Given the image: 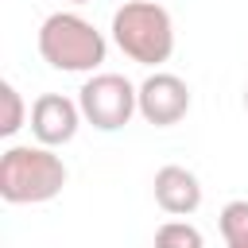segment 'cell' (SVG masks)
Returning a JSON list of instances; mask_svg holds the SVG:
<instances>
[{"instance_id":"obj_10","label":"cell","mask_w":248,"mask_h":248,"mask_svg":"<svg viewBox=\"0 0 248 248\" xmlns=\"http://www.w3.org/2000/svg\"><path fill=\"white\" fill-rule=\"evenodd\" d=\"M0 101H4V116H0V136H16L23 128V97L12 81H0Z\"/></svg>"},{"instance_id":"obj_7","label":"cell","mask_w":248,"mask_h":248,"mask_svg":"<svg viewBox=\"0 0 248 248\" xmlns=\"http://www.w3.org/2000/svg\"><path fill=\"white\" fill-rule=\"evenodd\" d=\"M155 205L170 217H190L198 205H202V182L194 170L186 167H159L155 170Z\"/></svg>"},{"instance_id":"obj_4","label":"cell","mask_w":248,"mask_h":248,"mask_svg":"<svg viewBox=\"0 0 248 248\" xmlns=\"http://www.w3.org/2000/svg\"><path fill=\"white\" fill-rule=\"evenodd\" d=\"M78 105L97 132H120L140 112V85H132L124 74H93L78 89Z\"/></svg>"},{"instance_id":"obj_13","label":"cell","mask_w":248,"mask_h":248,"mask_svg":"<svg viewBox=\"0 0 248 248\" xmlns=\"http://www.w3.org/2000/svg\"><path fill=\"white\" fill-rule=\"evenodd\" d=\"M74 4H85V0H74Z\"/></svg>"},{"instance_id":"obj_12","label":"cell","mask_w":248,"mask_h":248,"mask_svg":"<svg viewBox=\"0 0 248 248\" xmlns=\"http://www.w3.org/2000/svg\"><path fill=\"white\" fill-rule=\"evenodd\" d=\"M244 108H248V85H244Z\"/></svg>"},{"instance_id":"obj_6","label":"cell","mask_w":248,"mask_h":248,"mask_svg":"<svg viewBox=\"0 0 248 248\" xmlns=\"http://www.w3.org/2000/svg\"><path fill=\"white\" fill-rule=\"evenodd\" d=\"M81 105L62 97V93H43L35 97L31 105V136L43 143V147H62L78 136V124H81Z\"/></svg>"},{"instance_id":"obj_5","label":"cell","mask_w":248,"mask_h":248,"mask_svg":"<svg viewBox=\"0 0 248 248\" xmlns=\"http://www.w3.org/2000/svg\"><path fill=\"white\" fill-rule=\"evenodd\" d=\"M190 112V85L178 74L155 70L140 81V116L155 128H170Z\"/></svg>"},{"instance_id":"obj_2","label":"cell","mask_w":248,"mask_h":248,"mask_svg":"<svg viewBox=\"0 0 248 248\" xmlns=\"http://www.w3.org/2000/svg\"><path fill=\"white\" fill-rule=\"evenodd\" d=\"M112 43L140 66H163L174 54V19L155 0H128L112 12Z\"/></svg>"},{"instance_id":"obj_8","label":"cell","mask_w":248,"mask_h":248,"mask_svg":"<svg viewBox=\"0 0 248 248\" xmlns=\"http://www.w3.org/2000/svg\"><path fill=\"white\" fill-rule=\"evenodd\" d=\"M217 229H221L225 244H240V240H248V198L229 202V205L217 213Z\"/></svg>"},{"instance_id":"obj_3","label":"cell","mask_w":248,"mask_h":248,"mask_svg":"<svg viewBox=\"0 0 248 248\" xmlns=\"http://www.w3.org/2000/svg\"><path fill=\"white\" fill-rule=\"evenodd\" d=\"M39 54L46 66L62 74H89L105 62L108 43L105 35L78 12H54L39 27Z\"/></svg>"},{"instance_id":"obj_9","label":"cell","mask_w":248,"mask_h":248,"mask_svg":"<svg viewBox=\"0 0 248 248\" xmlns=\"http://www.w3.org/2000/svg\"><path fill=\"white\" fill-rule=\"evenodd\" d=\"M155 248H205V240H202L198 225H190V221H167L155 232Z\"/></svg>"},{"instance_id":"obj_11","label":"cell","mask_w":248,"mask_h":248,"mask_svg":"<svg viewBox=\"0 0 248 248\" xmlns=\"http://www.w3.org/2000/svg\"><path fill=\"white\" fill-rule=\"evenodd\" d=\"M229 248H248V240H240V244H229Z\"/></svg>"},{"instance_id":"obj_1","label":"cell","mask_w":248,"mask_h":248,"mask_svg":"<svg viewBox=\"0 0 248 248\" xmlns=\"http://www.w3.org/2000/svg\"><path fill=\"white\" fill-rule=\"evenodd\" d=\"M66 186V163L54 147L16 143L0 155V198L8 205H39L58 198Z\"/></svg>"}]
</instances>
